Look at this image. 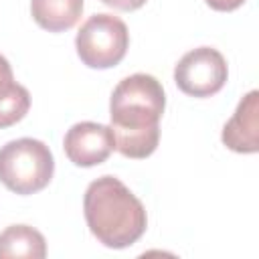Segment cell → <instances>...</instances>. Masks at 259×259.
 Segmentation results:
<instances>
[{
    "mask_svg": "<svg viewBox=\"0 0 259 259\" xmlns=\"http://www.w3.org/2000/svg\"><path fill=\"white\" fill-rule=\"evenodd\" d=\"M101 2L107 4V6H111V8L130 12V10H138V8H142L148 0H101Z\"/></svg>",
    "mask_w": 259,
    "mask_h": 259,
    "instance_id": "8fae6325",
    "label": "cell"
},
{
    "mask_svg": "<svg viewBox=\"0 0 259 259\" xmlns=\"http://www.w3.org/2000/svg\"><path fill=\"white\" fill-rule=\"evenodd\" d=\"M212 10H219V12H231V10H237L239 6L245 4V0H204Z\"/></svg>",
    "mask_w": 259,
    "mask_h": 259,
    "instance_id": "7c38bea8",
    "label": "cell"
},
{
    "mask_svg": "<svg viewBox=\"0 0 259 259\" xmlns=\"http://www.w3.org/2000/svg\"><path fill=\"white\" fill-rule=\"evenodd\" d=\"M10 81H14L12 67H10L8 59L0 55V87H2V85H6V83H10Z\"/></svg>",
    "mask_w": 259,
    "mask_h": 259,
    "instance_id": "4fadbf2b",
    "label": "cell"
},
{
    "mask_svg": "<svg viewBox=\"0 0 259 259\" xmlns=\"http://www.w3.org/2000/svg\"><path fill=\"white\" fill-rule=\"evenodd\" d=\"M221 140L239 154H255L259 150V93L255 89L239 101L233 117L223 127Z\"/></svg>",
    "mask_w": 259,
    "mask_h": 259,
    "instance_id": "52a82bcc",
    "label": "cell"
},
{
    "mask_svg": "<svg viewBox=\"0 0 259 259\" xmlns=\"http://www.w3.org/2000/svg\"><path fill=\"white\" fill-rule=\"evenodd\" d=\"M83 212L91 235L109 249L132 247L148 227L144 204L115 176H101L87 186Z\"/></svg>",
    "mask_w": 259,
    "mask_h": 259,
    "instance_id": "7a4b0ae2",
    "label": "cell"
},
{
    "mask_svg": "<svg viewBox=\"0 0 259 259\" xmlns=\"http://www.w3.org/2000/svg\"><path fill=\"white\" fill-rule=\"evenodd\" d=\"M30 107V93L16 81L0 87V130L20 121Z\"/></svg>",
    "mask_w": 259,
    "mask_h": 259,
    "instance_id": "30bf717a",
    "label": "cell"
},
{
    "mask_svg": "<svg viewBox=\"0 0 259 259\" xmlns=\"http://www.w3.org/2000/svg\"><path fill=\"white\" fill-rule=\"evenodd\" d=\"M229 77L225 57L212 47L188 51L174 67L178 89L190 97H210L219 93Z\"/></svg>",
    "mask_w": 259,
    "mask_h": 259,
    "instance_id": "5b68a950",
    "label": "cell"
},
{
    "mask_svg": "<svg viewBox=\"0 0 259 259\" xmlns=\"http://www.w3.org/2000/svg\"><path fill=\"white\" fill-rule=\"evenodd\" d=\"M45 255L47 243L36 229L28 225H10L0 233V259H42Z\"/></svg>",
    "mask_w": 259,
    "mask_h": 259,
    "instance_id": "9c48e42d",
    "label": "cell"
},
{
    "mask_svg": "<svg viewBox=\"0 0 259 259\" xmlns=\"http://www.w3.org/2000/svg\"><path fill=\"white\" fill-rule=\"evenodd\" d=\"M130 32L121 18L113 14L89 16L75 38L77 55L91 69H109L121 63L127 53Z\"/></svg>",
    "mask_w": 259,
    "mask_h": 259,
    "instance_id": "277c9868",
    "label": "cell"
},
{
    "mask_svg": "<svg viewBox=\"0 0 259 259\" xmlns=\"http://www.w3.org/2000/svg\"><path fill=\"white\" fill-rule=\"evenodd\" d=\"M67 158L81 168H91L109 158L115 150L113 132L109 125L95 121H79L71 125L63 138Z\"/></svg>",
    "mask_w": 259,
    "mask_h": 259,
    "instance_id": "8992f818",
    "label": "cell"
},
{
    "mask_svg": "<svg viewBox=\"0 0 259 259\" xmlns=\"http://www.w3.org/2000/svg\"><path fill=\"white\" fill-rule=\"evenodd\" d=\"M83 12V0H30L34 22L49 32L73 28Z\"/></svg>",
    "mask_w": 259,
    "mask_h": 259,
    "instance_id": "ba28073f",
    "label": "cell"
},
{
    "mask_svg": "<svg viewBox=\"0 0 259 259\" xmlns=\"http://www.w3.org/2000/svg\"><path fill=\"white\" fill-rule=\"evenodd\" d=\"M55 172L49 146L34 138H18L0 148V182L16 194L42 190Z\"/></svg>",
    "mask_w": 259,
    "mask_h": 259,
    "instance_id": "3957f363",
    "label": "cell"
},
{
    "mask_svg": "<svg viewBox=\"0 0 259 259\" xmlns=\"http://www.w3.org/2000/svg\"><path fill=\"white\" fill-rule=\"evenodd\" d=\"M164 107L166 95L156 77L134 73L121 79L109 99V127L115 150L134 160L152 156L160 142Z\"/></svg>",
    "mask_w": 259,
    "mask_h": 259,
    "instance_id": "6da1fadb",
    "label": "cell"
}]
</instances>
